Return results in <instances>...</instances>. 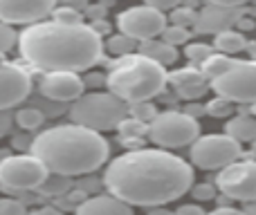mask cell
<instances>
[{"mask_svg": "<svg viewBox=\"0 0 256 215\" xmlns=\"http://www.w3.org/2000/svg\"><path fill=\"white\" fill-rule=\"evenodd\" d=\"M104 186L128 207H162L194 186V168L166 150H128L106 168Z\"/></svg>", "mask_w": 256, "mask_h": 215, "instance_id": "1", "label": "cell"}, {"mask_svg": "<svg viewBox=\"0 0 256 215\" xmlns=\"http://www.w3.org/2000/svg\"><path fill=\"white\" fill-rule=\"evenodd\" d=\"M20 54L40 72H81L104 58V40L90 25L34 22L18 34Z\"/></svg>", "mask_w": 256, "mask_h": 215, "instance_id": "2", "label": "cell"}, {"mask_svg": "<svg viewBox=\"0 0 256 215\" xmlns=\"http://www.w3.org/2000/svg\"><path fill=\"white\" fill-rule=\"evenodd\" d=\"M30 150L50 173L56 175H88L106 164L108 141L97 130L84 126H54L36 135Z\"/></svg>", "mask_w": 256, "mask_h": 215, "instance_id": "3", "label": "cell"}, {"mask_svg": "<svg viewBox=\"0 0 256 215\" xmlns=\"http://www.w3.org/2000/svg\"><path fill=\"white\" fill-rule=\"evenodd\" d=\"M106 85L110 94H115L124 103L148 101L162 94L166 85V72L160 63L142 54H128L110 63Z\"/></svg>", "mask_w": 256, "mask_h": 215, "instance_id": "4", "label": "cell"}, {"mask_svg": "<svg viewBox=\"0 0 256 215\" xmlns=\"http://www.w3.org/2000/svg\"><path fill=\"white\" fill-rule=\"evenodd\" d=\"M124 117H128V106L110 92L81 94L70 108V119L76 126L90 130H112Z\"/></svg>", "mask_w": 256, "mask_h": 215, "instance_id": "5", "label": "cell"}, {"mask_svg": "<svg viewBox=\"0 0 256 215\" xmlns=\"http://www.w3.org/2000/svg\"><path fill=\"white\" fill-rule=\"evenodd\" d=\"M146 135L160 148H184L200 137V126L198 119L189 117L184 112L168 110V112L155 114V119L148 123Z\"/></svg>", "mask_w": 256, "mask_h": 215, "instance_id": "6", "label": "cell"}, {"mask_svg": "<svg viewBox=\"0 0 256 215\" xmlns=\"http://www.w3.org/2000/svg\"><path fill=\"white\" fill-rule=\"evenodd\" d=\"M191 162L202 171H220L232 162L243 157V148L236 139L227 135H207L198 137L191 144Z\"/></svg>", "mask_w": 256, "mask_h": 215, "instance_id": "7", "label": "cell"}, {"mask_svg": "<svg viewBox=\"0 0 256 215\" xmlns=\"http://www.w3.org/2000/svg\"><path fill=\"white\" fill-rule=\"evenodd\" d=\"M209 88L218 97L232 103L256 101V61H236L225 74L209 81Z\"/></svg>", "mask_w": 256, "mask_h": 215, "instance_id": "8", "label": "cell"}, {"mask_svg": "<svg viewBox=\"0 0 256 215\" xmlns=\"http://www.w3.org/2000/svg\"><path fill=\"white\" fill-rule=\"evenodd\" d=\"M50 171L34 155H9L0 159V186L12 191H34L43 184Z\"/></svg>", "mask_w": 256, "mask_h": 215, "instance_id": "9", "label": "cell"}, {"mask_svg": "<svg viewBox=\"0 0 256 215\" xmlns=\"http://www.w3.org/2000/svg\"><path fill=\"white\" fill-rule=\"evenodd\" d=\"M216 189L225 198L238 202H254L256 200V162H232L220 168L216 177Z\"/></svg>", "mask_w": 256, "mask_h": 215, "instance_id": "10", "label": "cell"}, {"mask_svg": "<svg viewBox=\"0 0 256 215\" xmlns=\"http://www.w3.org/2000/svg\"><path fill=\"white\" fill-rule=\"evenodd\" d=\"M166 20L168 18L162 11L148 7V4H142V7H130L122 11L117 16V27H120L122 34L130 36L135 40H148L162 34Z\"/></svg>", "mask_w": 256, "mask_h": 215, "instance_id": "11", "label": "cell"}, {"mask_svg": "<svg viewBox=\"0 0 256 215\" xmlns=\"http://www.w3.org/2000/svg\"><path fill=\"white\" fill-rule=\"evenodd\" d=\"M32 92V76L16 63L0 61V110L22 103Z\"/></svg>", "mask_w": 256, "mask_h": 215, "instance_id": "12", "label": "cell"}, {"mask_svg": "<svg viewBox=\"0 0 256 215\" xmlns=\"http://www.w3.org/2000/svg\"><path fill=\"white\" fill-rule=\"evenodd\" d=\"M56 0H0V22L34 25L52 13Z\"/></svg>", "mask_w": 256, "mask_h": 215, "instance_id": "13", "label": "cell"}, {"mask_svg": "<svg viewBox=\"0 0 256 215\" xmlns=\"http://www.w3.org/2000/svg\"><path fill=\"white\" fill-rule=\"evenodd\" d=\"M38 90L50 101H74L84 94L86 85L76 72H45V76L38 81Z\"/></svg>", "mask_w": 256, "mask_h": 215, "instance_id": "14", "label": "cell"}, {"mask_svg": "<svg viewBox=\"0 0 256 215\" xmlns=\"http://www.w3.org/2000/svg\"><path fill=\"white\" fill-rule=\"evenodd\" d=\"M240 11L238 9H225V7H216V4H207L204 9L196 11V20H194V29L198 34H218V31L232 29L238 20Z\"/></svg>", "mask_w": 256, "mask_h": 215, "instance_id": "15", "label": "cell"}, {"mask_svg": "<svg viewBox=\"0 0 256 215\" xmlns=\"http://www.w3.org/2000/svg\"><path fill=\"white\" fill-rule=\"evenodd\" d=\"M166 81H171L178 97L186 101H194L207 92V79L202 76L200 67H182L173 74H166Z\"/></svg>", "mask_w": 256, "mask_h": 215, "instance_id": "16", "label": "cell"}, {"mask_svg": "<svg viewBox=\"0 0 256 215\" xmlns=\"http://www.w3.org/2000/svg\"><path fill=\"white\" fill-rule=\"evenodd\" d=\"M76 215H132V209L126 202L112 195H97L88 198L74 209Z\"/></svg>", "mask_w": 256, "mask_h": 215, "instance_id": "17", "label": "cell"}, {"mask_svg": "<svg viewBox=\"0 0 256 215\" xmlns=\"http://www.w3.org/2000/svg\"><path fill=\"white\" fill-rule=\"evenodd\" d=\"M137 54L142 56L150 58V61L160 63V65H173L178 61V52L173 45L164 43V40H158V38H148V40H140L137 45Z\"/></svg>", "mask_w": 256, "mask_h": 215, "instance_id": "18", "label": "cell"}, {"mask_svg": "<svg viewBox=\"0 0 256 215\" xmlns=\"http://www.w3.org/2000/svg\"><path fill=\"white\" fill-rule=\"evenodd\" d=\"M225 135L236 139L238 144L256 139V117L240 112L238 117L230 119V123H227V128H225Z\"/></svg>", "mask_w": 256, "mask_h": 215, "instance_id": "19", "label": "cell"}, {"mask_svg": "<svg viewBox=\"0 0 256 215\" xmlns=\"http://www.w3.org/2000/svg\"><path fill=\"white\" fill-rule=\"evenodd\" d=\"M214 49H218L220 54H236V52H243L248 47V40L240 31H234V29H225V31H218L214 34Z\"/></svg>", "mask_w": 256, "mask_h": 215, "instance_id": "20", "label": "cell"}, {"mask_svg": "<svg viewBox=\"0 0 256 215\" xmlns=\"http://www.w3.org/2000/svg\"><path fill=\"white\" fill-rule=\"evenodd\" d=\"M234 63H236V58H230L227 54H216V52H214L212 56L204 58L198 67H200V72H202L204 79L214 81V79H218L220 74H225V72L230 70Z\"/></svg>", "mask_w": 256, "mask_h": 215, "instance_id": "21", "label": "cell"}, {"mask_svg": "<svg viewBox=\"0 0 256 215\" xmlns=\"http://www.w3.org/2000/svg\"><path fill=\"white\" fill-rule=\"evenodd\" d=\"M38 191L45 198H61L63 193L70 191V180L66 175H56V173H50L43 180V184L38 186Z\"/></svg>", "mask_w": 256, "mask_h": 215, "instance_id": "22", "label": "cell"}, {"mask_svg": "<svg viewBox=\"0 0 256 215\" xmlns=\"http://www.w3.org/2000/svg\"><path fill=\"white\" fill-rule=\"evenodd\" d=\"M104 49H108L112 56L122 58V56H128V54L135 52V49H137V40L120 31L117 36H110V38H108V43L104 45Z\"/></svg>", "mask_w": 256, "mask_h": 215, "instance_id": "23", "label": "cell"}, {"mask_svg": "<svg viewBox=\"0 0 256 215\" xmlns=\"http://www.w3.org/2000/svg\"><path fill=\"white\" fill-rule=\"evenodd\" d=\"M14 121L18 123V128L30 132V130H36V128L43 126L45 114L40 112L38 108H20L16 112V117H14Z\"/></svg>", "mask_w": 256, "mask_h": 215, "instance_id": "24", "label": "cell"}, {"mask_svg": "<svg viewBox=\"0 0 256 215\" xmlns=\"http://www.w3.org/2000/svg\"><path fill=\"white\" fill-rule=\"evenodd\" d=\"M117 132H120V139H140L148 132V123H142L132 117H124L117 123Z\"/></svg>", "mask_w": 256, "mask_h": 215, "instance_id": "25", "label": "cell"}, {"mask_svg": "<svg viewBox=\"0 0 256 215\" xmlns=\"http://www.w3.org/2000/svg\"><path fill=\"white\" fill-rule=\"evenodd\" d=\"M128 114L142 123H150L155 119V114H158V110L148 101H137V103H128Z\"/></svg>", "mask_w": 256, "mask_h": 215, "instance_id": "26", "label": "cell"}, {"mask_svg": "<svg viewBox=\"0 0 256 215\" xmlns=\"http://www.w3.org/2000/svg\"><path fill=\"white\" fill-rule=\"evenodd\" d=\"M232 112H234V103L222 97L212 99V101L204 106V114H209V117H214V119H225V117H230Z\"/></svg>", "mask_w": 256, "mask_h": 215, "instance_id": "27", "label": "cell"}, {"mask_svg": "<svg viewBox=\"0 0 256 215\" xmlns=\"http://www.w3.org/2000/svg\"><path fill=\"white\" fill-rule=\"evenodd\" d=\"M189 38H191V34H189V29L186 27H178V25H171V27H164L162 29V40L164 43H168V45H184V43H189Z\"/></svg>", "mask_w": 256, "mask_h": 215, "instance_id": "28", "label": "cell"}, {"mask_svg": "<svg viewBox=\"0 0 256 215\" xmlns=\"http://www.w3.org/2000/svg\"><path fill=\"white\" fill-rule=\"evenodd\" d=\"M52 18H54V22H61V25H81V22H84L81 11H76V9H72V7H66V4L54 7Z\"/></svg>", "mask_w": 256, "mask_h": 215, "instance_id": "29", "label": "cell"}, {"mask_svg": "<svg viewBox=\"0 0 256 215\" xmlns=\"http://www.w3.org/2000/svg\"><path fill=\"white\" fill-rule=\"evenodd\" d=\"M214 52H216V49H214L212 45H207V43H189L186 45V49H184V56L189 58L194 65H200V63H202L204 58L212 56Z\"/></svg>", "mask_w": 256, "mask_h": 215, "instance_id": "30", "label": "cell"}, {"mask_svg": "<svg viewBox=\"0 0 256 215\" xmlns=\"http://www.w3.org/2000/svg\"><path fill=\"white\" fill-rule=\"evenodd\" d=\"M171 25H178V27H194V20H196V11L189 7H180L178 4L176 9H171Z\"/></svg>", "mask_w": 256, "mask_h": 215, "instance_id": "31", "label": "cell"}, {"mask_svg": "<svg viewBox=\"0 0 256 215\" xmlns=\"http://www.w3.org/2000/svg\"><path fill=\"white\" fill-rule=\"evenodd\" d=\"M16 43H18V34L14 31V27L7 25V22H0V54L9 52Z\"/></svg>", "mask_w": 256, "mask_h": 215, "instance_id": "32", "label": "cell"}, {"mask_svg": "<svg viewBox=\"0 0 256 215\" xmlns=\"http://www.w3.org/2000/svg\"><path fill=\"white\" fill-rule=\"evenodd\" d=\"M216 191H218L216 186H214V184H207V182L191 186V195H194L198 202H212V200H216Z\"/></svg>", "mask_w": 256, "mask_h": 215, "instance_id": "33", "label": "cell"}, {"mask_svg": "<svg viewBox=\"0 0 256 215\" xmlns=\"http://www.w3.org/2000/svg\"><path fill=\"white\" fill-rule=\"evenodd\" d=\"M0 215H27L25 204L12 198H0Z\"/></svg>", "mask_w": 256, "mask_h": 215, "instance_id": "34", "label": "cell"}, {"mask_svg": "<svg viewBox=\"0 0 256 215\" xmlns=\"http://www.w3.org/2000/svg\"><path fill=\"white\" fill-rule=\"evenodd\" d=\"M86 200V193L84 191H74V193H63L61 198H58V207L63 209H76L81 202Z\"/></svg>", "mask_w": 256, "mask_h": 215, "instance_id": "35", "label": "cell"}, {"mask_svg": "<svg viewBox=\"0 0 256 215\" xmlns=\"http://www.w3.org/2000/svg\"><path fill=\"white\" fill-rule=\"evenodd\" d=\"M148 7H153V9H158V11H171V9H176L178 4L182 2V0H144Z\"/></svg>", "mask_w": 256, "mask_h": 215, "instance_id": "36", "label": "cell"}, {"mask_svg": "<svg viewBox=\"0 0 256 215\" xmlns=\"http://www.w3.org/2000/svg\"><path fill=\"white\" fill-rule=\"evenodd\" d=\"M84 13L90 20H102V18H106V7H104V4H88V7L84 9Z\"/></svg>", "mask_w": 256, "mask_h": 215, "instance_id": "37", "label": "cell"}, {"mask_svg": "<svg viewBox=\"0 0 256 215\" xmlns=\"http://www.w3.org/2000/svg\"><path fill=\"white\" fill-rule=\"evenodd\" d=\"M209 4H216V7H225V9H238V7H245L248 2L252 0H207Z\"/></svg>", "mask_w": 256, "mask_h": 215, "instance_id": "38", "label": "cell"}, {"mask_svg": "<svg viewBox=\"0 0 256 215\" xmlns=\"http://www.w3.org/2000/svg\"><path fill=\"white\" fill-rule=\"evenodd\" d=\"M12 121H14L12 112H9V110H0V137H4L9 132V128H12Z\"/></svg>", "mask_w": 256, "mask_h": 215, "instance_id": "39", "label": "cell"}, {"mask_svg": "<svg viewBox=\"0 0 256 215\" xmlns=\"http://www.w3.org/2000/svg\"><path fill=\"white\" fill-rule=\"evenodd\" d=\"M173 215H207V213H204L202 207H198V204H182Z\"/></svg>", "mask_w": 256, "mask_h": 215, "instance_id": "40", "label": "cell"}, {"mask_svg": "<svg viewBox=\"0 0 256 215\" xmlns=\"http://www.w3.org/2000/svg\"><path fill=\"white\" fill-rule=\"evenodd\" d=\"M90 27H92V29L97 31L99 36H106V34H110V25H108V22H106V18H102V20H92V25H90Z\"/></svg>", "mask_w": 256, "mask_h": 215, "instance_id": "41", "label": "cell"}, {"mask_svg": "<svg viewBox=\"0 0 256 215\" xmlns=\"http://www.w3.org/2000/svg\"><path fill=\"white\" fill-rule=\"evenodd\" d=\"M184 114H189V117L198 119L204 114V106H198V103H189V106H184V110H182Z\"/></svg>", "mask_w": 256, "mask_h": 215, "instance_id": "42", "label": "cell"}, {"mask_svg": "<svg viewBox=\"0 0 256 215\" xmlns=\"http://www.w3.org/2000/svg\"><path fill=\"white\" fill-rule=\"evenodd\" d=\"M27 215H66V213L56 207H40V209H34V211L27 213Z\"/></svg>", "mask_w": 256, "mask_h": 215, "instance_id": "43", "label": "cell"}, {"mask_svg": "<svg viewBox=\"0 0 256 215\" xmlns=\"http://www.w3.org/2000/svg\"><path fill=\"white\" fill-rule=\"evenodd\" d=\"M207 215H245V211H240V209H234V207H218L216 211L207 213Z\"/></svg>", "mask_w": 256, "mask_h": 215, "instance_id": "44", "label": "cell"}, {"mask_svg": "<svg viewBox=\"0 0 256 215\" xmlns=\"http://www.w3.org/2000/svg\"><path fill=\"white\" fill-rule=\"evenodd\" d=\"M102 83H106V79H104L102 74H90L88 79H84V85H86V88H99Z\"/></svg>", "mask_w": 256, "mask_h": 215, "instance_id": "45", "label": "cell"}, {"mask_svg": "<svg viewBox=\"0 0 256 215\" xmlns=\"http://www.w3.org/2000/svg\"><path fill=\"white\" fill-rule=\"evenodd\" d=\"M122 146L128 150H140V148H144V139H122Z\"/></svg>", "mask_w": 256, "mask_h": 215, "instance_id": "46", "label": "cell"}, {"mask_svg": "<svg viewBox=\"0 0 256 215\" xmlns=\"http://www.w3.org/2000/svg\"><path fill=\"white\" fill-rule=\"evenodd\" d=\"M63 4L66 7H72V9H76V11H84L86 7H88V0H63Z\"/></svg>", "mask_w": 256, "mask_h": 215, "instance_id": "47", "label": "cell"}, {"mask_svg": "<svg viewBox=\"0 0 256 215\" xmlns=\"http://www.w3.org/2000/svg\"><path fill=\"white\" fill-rule=\"evenodd\" d=\"M236 25H238V27H243V29H254V22L250 20V18H243V16H238V20H236Z\"/></svg>", "mask_w": 256, "mask_h": 215, "instance_id": "48", "label": "cell"}, {"mask_svg": "<svg viewBox=\"0 0 256 215\" xmlns=\"http://www.w3.org/2000/svg\"><path fill=\"white\" fill-rule=\"evenodd\" d=\"M243 211H245V215H256V200H254V202H248V204H245Z\"/></svg>", "mask_w": 256, "mask_h": 215, "instance_id": "49", "label": "cell"}, {"mask_svg": "<svg viewBox=\"0 0 256 215\" xmlns=\"http://www.w3.org/2000/svg\"><path fill=\"white\" fill-rule=\"evenodd\" d=\"M148 215H173V213L166 211V209H162V207H153V211H150Z\"/></svg>", "mask_w": 256, "mask_h": 215, "instance_id": "50", "label": "cell"}, {"mask_svg": "<svg viewBox=\"0 0 256 215\" xmlns=\"http://www.w3.org/2000/svg\"><path fill=\"white\" fill-rule=\"evenodd\" d=\"M250 114H252V117H256V101L252 103V108H250Z\"/></svg>", "mask_w": 256, "mask_h": 215, "instance_id": "51", "label": "cell"}, {"mask_svg": "<svg viewBox=\"0 0 256 215\" xmlns=\"http://www.w3.org/2000/svg\"><path fill=\"white\" fill-rule=\"evenodd\" d=\"M252 155L256 157V139H252Z\"/></svg>", "mask_w": 256, "mask_h": 215, "instance_id": "52", "label": "cell"}]
</instances>
